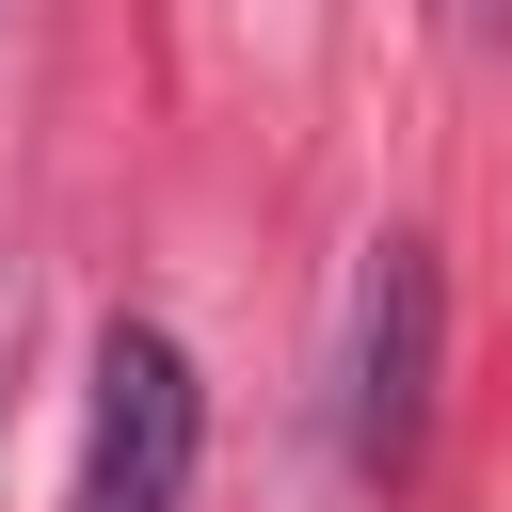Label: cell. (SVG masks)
Returning <instances> with one entry per match:
<instances>
[{
  "label": "cell",
  "instance_id": "6da1fadb",
  "mask_svg": "<svg viewBox=\"0 0 512 512\" xmlns=\"http://www.w3.org/2000/svg\"><path fill=\"white\" fill-rule=\"evenodd\" d=\"M192 448H208V384L160 320L96 336V416H80V480L64 512H192Z\"/></svg>",
  "mask_w": 512,
  "mask_h": 512
},
{
  "label": "cell",
  "instance_id": "7a4b0ae2",
  "mask_svg": "<svg viewBox=\"0 0 512 512\" xmlns=\"http://www.w3.org/2000/svg\"><path fill=\"white\" fill-rule=\"evenodd\" d=\"M432 368H448V272H432V240H368V288H352V400H336V432H352V464L368 480H416V448H432Z\"/></svg>",
  "mask_w": 512,
  "mask_h": 512
},
{
  "label": "cell",
  "instance_id": "3957f363",
  "mask_svg": "<svg viewBox=\"0 0 512 512\" xmlns=\"http://www.w3.org/2000/svg\"><path fill=\"white\" fill-rule=\"evenodd\" d=\"M464 16H480V32H496V16H512V0H464Z\"/></svg>",
  "mask_w": 512,
  "mask_h": 512
}]
</instances>
